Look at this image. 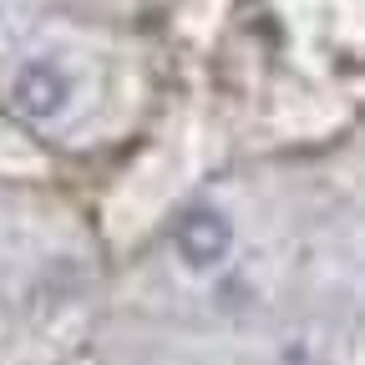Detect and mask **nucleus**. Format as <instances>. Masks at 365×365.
Masks as SVG:
<instances>
[{
	"instance_id": "f03ea898",
	"label": "nucleus",
	"mask_w": 365,
	"mask_h": 365,
	"mask_svg": "<svg viewBox=\"0 0 365 365\" xmlns=\"http://www.w3.org/2000/svg\"><path fill=\"white\" fill-rule=\"evenodd\" d=\"M76 97V81L61 61L51 56H31L16 66L11 76V107L26 117V122H56Z\"/></svg>"
},
{
	"instance_id": "f257e3e1",
	"label": "nucleus",
	"mask_w": 365,
	"mask_h": 365,
	"mask_svg": "<svg viewBox=\"0 0 365 365\" xmlns=\"http://www.w3.org/2000/svg\"><path fill=\"white\" fill-rule=\"evenodd\" d=\"M173 254L188 274H213L228 264L234 254V218L213 203H193L182 208L178 223H173Z\"/></svg>"
}]
</instances>
